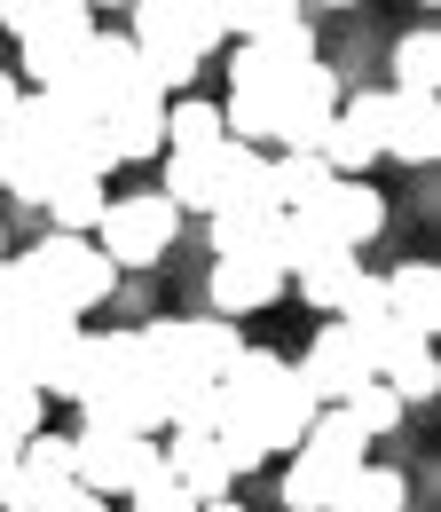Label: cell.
Listing matches in <instances>:
<instances>
[{"instance_id": "cell-1", "label": "cell", "mask_w": 441, "mask_h": 512, "mask_svg": "<svg viewBox=\"0 0 441 512\" xmlns=\"http://www.w3.org/2000/svg\"><path fill=\"white\" fill-rule=\"evenodd\" d=\"M315 410H323V402L292 379L284 355H268V347H237V363H229L221 386H213V442L229 449L237 473H252L260 457L300 449V434H308Z\"/></svg>"}, {"instance_id": "cell-2", "label": "cell", "mask_w": 441, "mask_h": 512, "mask_svg": "<svg viewBox=\"0 0 441 512\" xmlns=\"http://www.w3.org/2000/svg\"><path fill=\"white\" fill-rule=\"evenodd\" d=\"M63 174H111L103 166V134H95V119L63 111L56 95H32L24 87V103L0 127V190L40 205L48 182H63Z\"/></svg>"}, {"instance_id": "cell-3", "label": "cell", "mask_w": 441, "mask_h": 512, "mask_svg": "<svg viewBox=\"0 0 441 512\" xmlns=\"http://www.w3.org/2000/svg\"><path fill=\"white\" fill-rule=\"evenodd\" d=\"M79 410L87 426L111 434H166V379L142 355V331H87V363H79Z\"/></svg>"}, {"instance_id": "cell-4", "label": "cell", "mask_w": 441, "mask_h": 512, "mask_svg": "<svg viewBox=\"0 0 441 512\" xmlns=\"http://www.w3.org/2000/svg\"><path fill=\"white\" fill-rule=\"evenodd\" d=\"M237 323L221 316H150L142 323V355L158 363V379H166V394L174 386H221V371L237 363Z\"/></svg>"}, {"instance_id": "cell-5", "label": "cell", "mask_w": 441, "mask_h": 512, "mask_svg": "<svg viewBox=\"0 0 441 512\" xmlns=\"http://www.w3.org/2000/svg\"><path fill=\"white\" fill-rule=\"evenodd\" d=\"M24 276H32V292H40V308H56V316H95L103 300H111V284H119V268L95 253V237H48V245H32L24 253Z\"/></svg>"}, {"instance_id": "cell-6", "label": "cell", "mask_w": 441, "mask_h": 512, "mask_svg": "<svg viewBox=\"0 0 441 512\" xmlns=\"http://www.w3.org/2000/svg\"><path fill=\"white\" fill-rule=\"evenodd\" d=\"M158 473H166V449L150 442V434H111V426H79V434H71V481L95 489L103 505H111V497H134V489L158 481Z\"/></svg>"}, {"instance_id": "cell-7", "label": "cell", "mask_w": 441, "mask_h": 512, "mask_svg": "<svg viewBox=\"0 0 441 512\" xmlns=\"http://www.w3.org/2000/svg\"><path fill=\"white\" fill-rule=\"evenodd\" d=\"M174 229H182V213L158 190L150 197H111L103 221H95V253L111 260V268H158L166 245H174Z\"/></svg>"}, {"instance_id": "cell-8", "label": "cell", "mask_w": 441, "mask_h": 512, "mask_svg": "<svg viewBox=\"0 0 441 512\" xmlns=\"http://www.w3.org/2000/svg\"><path fill=\"white\" fill-rule=\"evenodd\" d=\"M378 134H386V95H339L331 127L315 142V158L331 166V182H363L378 158Z\"/></svg>"}, {"instance_id": "cell-9", "label": "cell", "mask_w": 441, "mask_h": 512, "mask_svg": "<svg viewBox=\"0 0 441 512\" xmlns=\"http://www.w3.org/2000/svg\"><path fill=\"white\" fill-rule=\"evenodd\" d=\"M126 40H166V48H189L205 64L229 32H221V0H134V32Z\"/></svg>"}, {"instance_id": "cell-10", "label": "cell", "mask_w": 441, "mask_h": 512, "mask_svg": "<svg viewBox=\"0 0 441 512\" xmlns=\"http://www.w3.org/2000/svg\"><path fill=\"white\" fill-rule=\"evenodd\" d=\"M331 111H339V71H323V64L292 71L284 95H276V150H315Z\"/></svg>"}, {"instance_id": "cell-11", "label": "cell", "mask_w": 441, "mask_h": 512, "mask_svg": "<svg viewBox=\"0 0 441 512\" xmlns=\"http://www.w3.org/2000/svg\"><path fill=\"white\" fill-rule=\"evenodd\" d=\"M56 489H71V434H32L24 457L0 473V512H48Z\"/></svg>"}, {"instance_id": "cell-12", "label": "cell", "mask_w": 441, "mask_h": 512, "mask_svg": "<svg viewBox=\"0 0 441 512\" xmlns=\"http://www.w3.org/2000/svg\"><path fill=\"white\" fill-rule=\"evenodd\" d=\"M292 379L308 386L323 410H339V402H355V386H371V363H363V347L339 323H323L308 339V363H292Z\"/></svg>"}, {"instance_id": "cell-13", "label": "cell", "mask_w": 441, "mask_h": 512, "mask_svg": "<svg viewBox=\"0 0 441 512\" xmlns=\"http://www.w3.org/2000/svg\"><path fill=\"white\" fill-rule=\"evenodd\" d=\"M308 64H315V32H308V16H292V24L260 32V40H237L229 87H284L292 71H308Z\"/></svg>"}, {"instance_id": "cell-14", "label": "cell", "mask_w": 441, "mask_h": 512, "mask_svg": "<svg viewBox=\"0 0 441 512\" xmlns=\"http://www.w3.org/2000/svg\"><path fill=\"white\" fill-rule=\"evenodd\" d=\"M166 473L182 481L197 505H213V497H229L237 489V465H229V449L213 442V434H189V426H166Z\"/></svg>"}, {"instance_id": "cell-15", "label": "cell", "mask_w": 441, "mask_h": 512, "mask_svg": "<svg viewBox=\"0 0 441 512\" xmlns=\"http://www.w3.org/2000/svg\"><path fill=\"white\" fill-rule=\"evenodd\" d=\"M95 134H103V166L166 158V95H134V103H119V111H103Z\"/></svg>"}, {"instance_id": "cell-16", "label": "cell", "mask_w": 441, "mask_h": 512, "mask_svg": "<svg viewBox=\"0 0 441 512\" xmlns=\"http://www.w3.org/2000/svg\"><path fill=\"white\" fill-rule=\"evenodd\" d=\"M378 158L434 166V158H441V103H434V95H394V87H386V134H378Z\"/></svg>"}, {"instance_id": "cell-17", "label": "cell", "mask_w": 441, "mask_h": 512, "mask_svg": "<svg viewBox=\"0 0 441 512\" xmlns=\"http://www.w3.org/2000/svg\"><path fill=\"white\" fill-rule=\"evenodd\" d=\"M213 260H252V268L292 276V260H284V213H213Z\"/></svg>"}, {"instance_id": "cell-18", "label": "cell", "mask_w": 441, "mask_h": 512, "mask_svg": "<svg viewBox=\"0 0 441 512\" xmlns=\"http://www.w3.org/2000/svg\"><path fill=\"white\" fill-rule=\"evenodd\" d=\"M378 292H386V316L402 323L410 339H434L441 331V276H434V260H402L394 276H378Z\"/></svg>"}, {"instance_id": "cell-19", "label": "cell", "mask_w": 441, "mask_h": 512, "mask_svg": "<svg viewBox=\"0 0 441 512\" xmlns=\"http://www.w3.org/2000/svg\"><path fill=\"white\" fill-rule=\"evenodd\" d=\"M95 40V16H71V24H48V32H32V40H16V71L32 79V95H48L63 71L79 64V48Z\"/></svg>"}, {"instance_id": "cell-20", "label": "cell", "mask_w": 441, "mask_h": 512, "mask_svg": "<svg viewBox=\"0 0 441 512\" xmlns=\"http://www.w3.org/2000/svg\"><path fill=\"white\" fill-rule=\"evenodd\" d=\"M284 284L292 276H276V268H252V260H213V276H205V292H213V316H260V308H276L284 300Z\"/></svg>"}, {"instance_id": "cell-21", "label": "cell", "mask_w": 441, "mask_h": 512, "mask_svg": "<svg viewBox=\"0 0 441 512\" xmlns=\"http://www.w3.org/2000/svg\"><path fill=\"white\" fill-rule=\"evenodd\" d=\"M315 213L331 221V237H339L347 253H363L378 229H386V197H378L371 182H331V190L315 197Z\"/></svg>"}, {"instance_id": "cell-22", "label": "cell", "mask_w": 441, "mask_h": 512, "mask_svg": "<svg viewBox=\"0 0 441 512\" xmlns=\"http://www.w3.org/2000/svg\"><path fill=\"white\" fill-rule=\"evenodd\" d=\"M166 205L174 213H221V142L213 150H166Z\"/></svg>"}, {"instance_id": "cell-23", "label": "cell", "mask_w": 441, "mask_h": 512, "mask_svg": "<svg viewBox=\"0 0 441 512\" xmlns=\"http://www.w3.org/2000/svg\"><path fill=\"white\" fill-rule=\"evenodd\" d=\"M323 190H331V166H323L315 150H276V158H268V205H276V213H308Z\"/></svg>"}, {"instance_id": "cell-24", "label": "cell", "mask_w": 441, "mask_h": 512, "mask_svg": "<svg viewBox=\"0 0 441 512\" xmlns=\"http://www.w3.org/2000/svg\"><path fill=\"white\" fill-rule=\"evenodd\" d=\"M300 457H315V465H331V473H355V465H371V457H363V426H355V418H347V410H315L308 418V434H300Z\"/></svg>"}, {"instance_id": "cell-25", "label": "cell", "mask_w": 441, "mask_h": 512, "mask_svg": "<svg viewBox=\"0 0 441 512\" xmlns=\"http://www.w3.org/2000/svg\"><path fill=\"white\" fill-rule=\"evenodd\" d=\"M221 213H276L268 205V158L245 142H221Z\"/></svg>"}, {"instance_id": "cell-26", "label": "cell", "mask_w": 441, "mask_h": 512, "mask_svg": "<svg viewBox=\"0 0 441 512\" xmlns=\"http://www.w3.org/2000/svg\"><path fill=\"white\" fill-rule=\"evenodd\" d=\"M48 213H56V237H95V221H103V174H63V182H48V197H40Z\"/></svg>"}, {"instance_id": "cell-27", "label": "cell", "mask_w": 441, "mask_h": 512, "mask_svg": "<svg viewBox=\"0 0 441 512\" xmlns=\"http://www.w3.org/2000/svg\"><path fill=\"white\" fill-rule=\"evenodd\" d=\"M331 512H410V481H402L394 465H355V473L339 481Z\"/></svg>"}, {"instance_id": "cell-28", "label": "cell", "mask_w": 441, "mask_h": 512, "mask_svg": "<svg viewBox=\"0 0 441 512\" xmlns=\"http://www.w3.org/2000/svg\"><path fill=\"white\" fill-rule=\"evenodd\" d=\"M292 276H300V300H308V308L339 316L347 292L363 284V260H355V253H323V260H308V268H292Z\"/></svg>"}, {"instance_id": "cell-29", "label": "cell", "mask_w": 441, "mask_h": 512, "mask_svg": "<svg viewBox=\"0 0 441 512\" xmlns=\"http://www.w3.org/2000/svg\"><path fill=\"white\" fill-rule=\"evenodd\" d=\"M434 87H441V40L434 24H418L394 40V95H434Z\"/></svg>"}, {"instance_id": "cell-30", "label": "cell", "mask_w": 441, "mask_h": 512, "mask_svg": "<svg viewBox=\"0 0 441 512\" xmlns=\"http://www.w3.org/2000/svg\"><path fill=\"white\" fill-rule=\"evenodd\" d=\"M378 386H386L402 410H410V402H434V394H441V363H434V347H402V355L378 371Z\"/></svg>"}, {"instance_id": "cell-31", "label": "cell", "mask_w": 441, "mask_h": 512, "mask_svg": "<svg viewBox=\"0 0 441 512\" xmlns=\"http://www.w3.org/2000/svg\"><path fill=\"white\" fill-rule=\"evenodd\" d=\"M213 142H229V134H221V103L174 95V103H166V150H213Z\"/></svg>"}, {"instance_id": "cell-32", "label": "cell", "mask_w": 441, "mask_h": 512, "mask_svg": "<svg viewBox=\"0 0 441 512\" xmlns=\"http://www.w3.org/2000/svg\"><path fill=\"white\" fill-rule=\"evenodd\" d=\"M339 481H347V473H331V465H315V457H292V473H284V512H331Z\"/></svg>"}, {"instance_id": "cell-33", "label": "cell", "mask_w": 441, "mask_h": 512, "mask_svg": "<svg viewBox=\"0 0 441 512\" xmlns=\"http://www.w3.org/2000/svg\"><path fill=\"white\" fill-rule=\"evenodd\" d=\"M292 16H300V0H221V32H237V40H260Z\"/></svg>"}, {"instance_id": "cell-34", "label": "cell", "mask_w": 441, "mask_h": 512, "mask_svg": "<svg viewBox=\"0 0 441 512\" xmlns=\"http://www.w3.org/2000/svg\"><path fill=\"white\" fill-rule=\"evenodd\" d=\"M0 434H8V442L48 434V394H32V386H0Z\"/></svg>"}, {"instance_id": "cell-35", "label": "cell", "mask_w": 441, "mask_h": 512, "mask_svg": "<svg viewBox=\"0 0 441 512\" xmlns=\"http://www.w3.org/2000/svg\"><path fill=\"white\" fill-rule=\"evenodd\" d=\"M71 16H87V8H79V0H0V24H8L16 40L48 32V24H71Z\"/></svg>"}, {"instance_id": "cell-36", "label": "cell", "mask_w": 441, "mask_h": 512, "mask_svg": "<svg viewBox=\"0 0 441 512\" xmlns=\"http://www.w3.org/2000/svg\"><path fill=\"white\" fill-rule=\"evenodd\" d=\"M339 410H347V418H355V426H363V442H371V434H394V426H402V402H394V394H386V386H355V402H339Z\"/></svg>"}, {"instance_id": "cell-37", "label": "cell", "mask_w": 441, "mask_h": 512, "mask_svg": "<svg viewBox=\"0 0 441 512\" xmlns=\"http://www.w3.org/2000/svg\"><path fill=\"white\" fill-rule=\"evenodd\" d=\"M32 308H40V292H32L24 260H0V323H24Z\"/></svg>"}, {"instance_id": "cell-38", "label": "cell", "mask_w": 441, "mask_h": 512, "mask_svg": "<svg viewBox=\"0 0 441 512\" xmlns=\"http://www.w3.org/2000/svg\"><path fill=\"white\" fill-rule=\"evenodd\" d=\"M126 512H197V497H189L174 473H158V481H142V489L126 497Z\"/></svg>"}, {"instance_id": "cell-39", "label": "cell", "mask_w": 441, "mask_h": 512, "mask_svg": "<svg viewBox=\"0 0 441 512\" xmlns=\"http://www.w3.org/2000/svg\"><path fill=\"white\" fill-rule=\"evenodd\" d=\"M48 512H111V505H103L95 489H79V481H71V489H56V497H48Z\"/></svg>"}, {"instance_id": "cell-40", "label": "cell", "mask_w": 441, "mask_h": 512, "mask_svg": "<svg viewBox=\"0 0 441 512\" xmlns=\"http://www.w3.org/2000/svg\"><path fill=\"white\" fill-rule=\"evenodd\" d=\"M24 103V87H16V71H0V127H8V111Z\"/></svg>"}, {"instance_id": "cell-41", "label": "cell", "mask_w": 441, "mask_h": 512, "mask_svg": "<svg viewBox=\"0 0 441 512\" xmlns=\"http://www.w3.org/2000/svg\"><path fill=\"white\" fill-rule=\"evenodd\" d=\"M16 457H24V442H8V434H0V473H8V465H16Z\"/></svg>"}, {"instance_id": "cell-42", "label": "cell", "mask_w": 441, "mask_h": 512, "mask_svg": "<svg viewBox=\"0 0 441 512\" xmlns=\"http://www.w3.org/2000/svg\"><path fill=\"white\" fill-rule=\"evenodd\" d=\"M197 512H245V505H237V497H213V505H197Z\"/></svg>"}, {"instance_id": "cell-43", "label": "cell", "mask_w": 441, "mask_h": 512, "mask_svg": "<svg viewBox=\"0 0 441 512\" xmlns=\"http://www.w3.org/2000/svg\"><path fill=\"white\" fill-rule=\"evenodd\" d=\"M0 260H8V229H0Z\"/></svg>"}, {"instance_id": "cell-44", "label": "cell", "mask_w": 441, "mask_h": 512, "mask_svg": "<svg viewBox=\"0 0 441 512\" xmlns=\"http://www.w3.org/2000/svg\"><path fill=\"white\" fill-rule=\"evenodd\" d=\"M0 386H16V379H8V371H0Z\"/></svg>"}, {"instance_id": "cell-45", "label": "cell", "mask_w": 441, "mask_h": 512, "mask_svg": "<svg viewBox=\"0 0 441 512\" xmlns=\"http://www.w3.org/2000/svg\"><path fill=\"white\" fill-rule=\"evenodd\" d=\"M418 8H434V0H418Z\"/></svg>"}, {"instance_id": "cell-46", "label": "cell", "mask_w": 441, "mask_h": 512, "mask_svg": "<svg viewBox=\"0 0 441 512\" xmlns=\"http://www.w3.org/2000/svg\"><path fill=\"white\" fill-rule=\"evenodd\" d=\"M300 8H308V0H300ZM331 8H339V0H331Z\"/></svg>"}]
</instances>
